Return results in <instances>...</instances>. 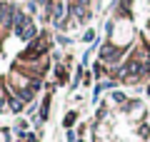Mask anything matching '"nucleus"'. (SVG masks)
Listing matches in <instances>:
<instances>
[{
  "instance_id": "20e7f679",
  "label": "nucleus",
  "mask_w": 150,
  "mask_h": 142,
  "mask_svg": "<svg viewBox=\"0 0 150 142\" xmlns=\"http://www.w3.org/2000/svg\"><path fill=\"white\" fill-rule=\"evenodd\" d=\"M50 13H53V20H60V18H63V5H60V0H55V3H53Z\"/></svg>"
},
{
  "instance_id": "f257e3e1",
  "label": "nucleus",
  "mask_w": 150,
  "mask_h": 142,
  "mask_svg": "<svg viewBox=\"0 0 150 142\" xmlns=\"http://www.w3.org/2000/svg\"><path fill=\"white\" fill-rule=\"evenodd\" d=\"M45 47H48V40H45V37H40V40H33V42H30V47L23 53V60H35L38 55L45 50Z\"/></svg>"
},
{
  "instance_id": "f03ea898",
  "label": "nucleus",
  "mask_w": 150,
  "mask_h": 142,
  "mask_svg": "<svg viewBox=\"0 0 150 142\" xmlns=\"http://www.w3.org/2000/svg\"><path fill=\"white\" fill-rule=\"evenodd\" d=\"M143 72H145V65H140L138 60H130V63L123 65V77H138Z\"/></svg>"
},
{
  "instance_id": "39448f33",
  "label": "nucleus",
  "mask_w": 150,
  "mask_h": 142,
  "mask_svg": "<svg viewBox=\"0 0 150 142\" xmlns=\"http://www.w3.org/2000/svg\"><path fill=\"white\" fill-rule=\"evenodd\" d=\"M10 110L13 112H20L23 110V100H20V97H13V100H10Z\"/></svg>"
},
{
  "instance_id": "423d86ee",
  "label": "nucleus",
  "mask_w": 150,
  "mask_h": 142,
  "mask_svg": "<svg viewBox=\"0 0 150 142\" xmlns=\"http://www.w3.org/2000/svg\"><path fill=\"white\" fill-rule=\"evenodd\" d=\"M73 122H75V112H70V115H65V120H63V125H65V127H70Z\"/></svg>"
},
{
  "instance_id": "7ed1b4c3",
  "label": "nucleus",
  "mask_w": 150,
  "mask_h": 142,
  "mask_svg": "<svg viewBox=\"0 0 150 142\" xmlns=\"http://www.w3.org/2000/svg\"><path fill=\"white\" fill-rule=\"evenodd\" d=\"M118 55H120V53H118L112 45H105V47H103V53H100V58L108 60V63H115V60H118Z\"/></svg>"
}]
</instances>
